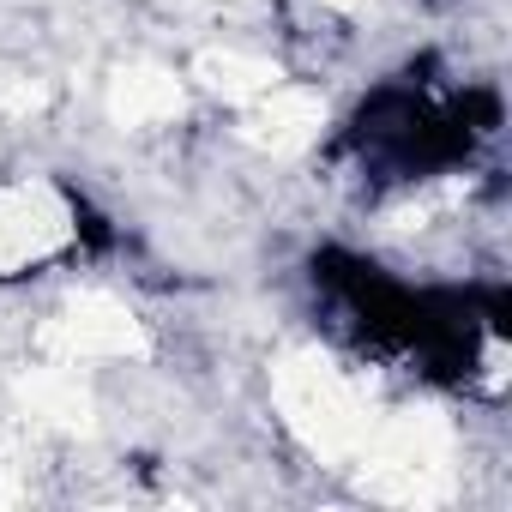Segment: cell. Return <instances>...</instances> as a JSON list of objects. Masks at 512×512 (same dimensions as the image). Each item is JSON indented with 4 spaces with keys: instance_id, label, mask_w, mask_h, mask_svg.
I'll return each instance as SVG.
<instances>
[{
    "instance_id": "1",
    "label": "cell",
    "mask_w": 512,
    "mask_h": 512,
    "mask_svg": "<svg viewBox=\"0 0 512 512\" xmlns=\"http://www.w3.org/2000/svg\"><path fill=\"white\" fill-rule=\"evenodd\" d=\"M73 241H79V205L49 175L0 181V278L55 266Z\"/></svg>"
}]
</instances>
